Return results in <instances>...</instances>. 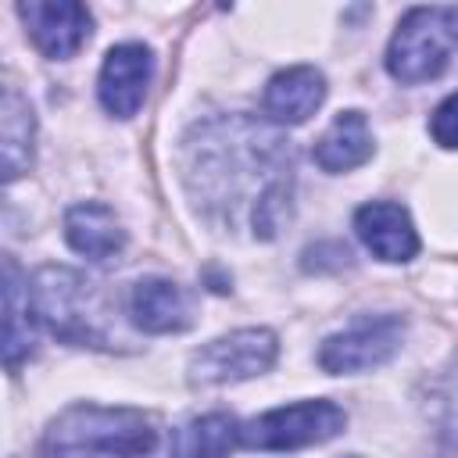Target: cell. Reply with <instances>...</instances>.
Wrapping results in <instances>:
<instances>
[{
    "instance_id": "3957f363",
    "label": "cell",
    "mask_w": 458,
    "mask_h": 458,
    "mask_svg": "<svg viewBox=\"0 0 458 458\" xmlns=\"http://www.w3.org/2000/svg\"><path fill=\"white\" fill-rule=\"evenodd\" d=\"M29 290V304L36 311V318L61 340L68 344H89L100 347L104 344V329H100V297H97V283L86 279L75 268L64 265H43L32 276Z\"/></svg>"
},
{
    "instance_id": "9c48e42d",
    "label": "cell",
    "mask_w": 458,
    "mask_h": 458,
    "mask_svg": "<svg viewBox=\"0 0 458 458\" xmlns=\"http://www.w3.org/2000/svg\"><path fill=\"white\" fill-rule=\"evenodd\" d=\"M18 14L32 36V43L47 57H72L93 29V18L75 0H29L18 4Z\"/></svg>"
},
{
    "instance_id": "7a4b0ae2",
    "label": "cell",
    "mask_w": 458,
    "mask_h": 458,
    "mask_svg": "<svg viewBox=\"0 0 458 458\" xmlns=\"http://www.w3.org/2000/svg\"><path fill=\"white\" fill-rule=\"evenodd\" d=\"M43 447L50 458H147L157 447V426L136 408L75 404L50 422Z\"/></svg>"
},
{
    "instance_id": "52a82bcc",
    "label": "cell",
    "mask_w": 458,
    "mask_h": 458,
    "mask_svg": "<svg viewBox=\"0 0 458 458\" xmlns=\"http://www.w3.org/2000/svg\"><path fill=\"white\" fill-rule=\"evenodd\" d=\"M404 322L397 315H365L351 329L333 333L318 347V365L333 376L340 372H365L390 361L401 351Z\"/></svg>"
},
{
    "instance_id": "2e32d148",
    "label": "cell",
    "mask_w": 458,
    "mask_h": 458,
    "mask_svg": "<svg viewBox=\"0 0 458 458\" xmlns=\"http://www.w3.org/2000/svg\"><path fill=\"white\" fill-rule=\"evenodd\" d=\"M32 111L18 97V89H4V114H0V136H4V179H18L32 165Z\"/></svg>"
},
{
    "instance_id": "8992f818",
    "label": "cell",
    "mask_w": 458,
    "mask_h": 458,
    "mask_svg": "<svg viewBox=\"0 0 458 458\" xmlns=\"http://www.w3.org/2000/svg\"><path fill=\"white\" fill-rule=\"evenodd\" d=\"M279 354V340L272 329H236L229 336L211 340L190 358V379L193 383H240L250 376H261L272 369Z\"/></svg>"
},
{
    "instance_id": "4fadbf2b",
    "label": "cell",
    "mask_w": 458,
    "mask_h": 458,
    "mask_svg": "<svg viewBox=\"0 0 458 458\" xmlns=\"http://www.w3.org/2000/svg\"><path fill=\"white\" fill-rule=\"evenodd\" d=\"M64 240L72 243V250L86 254L89 261H107L125 247V229L114 218V211L107 204L86 200L68 208L64 215Z\"/></svg>"
},
{
    "instance_id": "9a60e30c",
    "label": "cell",
    "mask_w": 458,
    "mask_h": 458,
    "mask_svg": "<svg viewBox=\"0 0 458 458\" xmlns=\"http://www.w3.org/2000/svg\"><path fill=\"white\" fill-rule=\"evenodd\" d=\"M240 444V426L225 411H211L193 419L175 433L172 458H229V451Z\"/></svg>"
},
{
    "instance_id": "ba28073f",
    "label": "cell",
    "mask_w": 458,
    "mask_h": 458,
    "mask_svg": "<svg viewBox=\"0 0 458 458\" xmlns=\"http://www.w3.org/2000/svg\"><path fill=\"white\" fill-rule=\"evenodd\" d=\"M150 72H154V57L143 43L111 47L104 57V68H100V82H97V97H100L104 111L114 118H132L147 97Z\"/></svg>"
},
{
    "instance_id": "8fae6325",
    "label": "cell",
    "mask_w": 458,
    "mask_h": 458,
    "mask_svg": "<svg viewBox=\"0 0 458 458\" xmlns=\"http://www.w3.org/2000/svg\"><path fill=\"white\" fill-rule=\"evenodd\" d=\"M322 100H326L322 72H315L311 64H297V68H286V72L268 79L261 107L279 125H301V122H308L315 114V107Z\"/></svg>"
},
{
    "instance_id": "5bb4252c",
    "label": "cell",
    "mask_w": 458,
    "mask_h": 458,
    "mask_svg": "<svg viewBox=\"0 0 458 458\" xmlns=\"http://www.w3.org/2000/svg\"><path fill=\"white\" fill-rule=\"evenodd\" d=\"M372 157V129L361 111H340L315 140V161L326 172H351Z\"/></svg>"
},
{
    "instance_id": "6da1fadb",
    "label": "cell",
    "mask_w": 458,
    "mask_h": 458,
    "mask_svg": "<svg viewBox=\"0 0 458 458\" xmlns=\"http://www.w3.org/2000/svg\"><path fill=\"white\" fill-rule=\"evenodd\" d=\"M186 182L225 222L243 218L254 236H276L290 204V147L254 118H218L186 143Z\"/></svg>"
},
{
    "instance_id": "ac0fdd59",
    "label": "cell",
    "mask_w": 458,
    "mask_h": 458,
    "mask_svg": "<svg viewBox=\"0 0 458 458\" xmlns=\"http://www.w3.org/2000/svg\"><path fill=\"white\" fill-rule=\"evenodd\" d=\"M429 132L440 147L454 150L458 147V93H451L447 100H440V107L429 118Z\"/></svg>"
},
{
    "instance_id": "7c38bea8",
    "label": "cell",
    "mask_w": 458,
    "mask_h": 458,
    "mask_svg": "<svg viewBox=\"0 0 458 458\" xmlns=\"http://www.w3.org/2000/svg\"><path fill=\"white\" fill-rule=\"evenodd\" d=\"M129 315L147 333H179L193 322L190 293L172 279H140L129 297Z\"/></svg>"
},
{
    "instance_id": "30bf717a",
    "label": "cell",
    "mask_w": 458,
    "mask_h": 458,
    "mask_svg": "<svg viewBox=\"0 0 458 458\" xmlns=\"http://www.w3.org/2000/svg\"><path fill=\"white\" fill-rule=\"evenodd\" d=\"M354 233L383 261H408L419 250L415 225H411L408 211L394 200H372V204L358 208L354 211Z\"/></svg>"
},
{
    "instance_id": "5b68a950",
    "label": "cell",
    "mask_w": 458,
    "mask_h": 458,
    "mask_svg": "<svg viewBox=\"0 0 458 458\" xmlns=\"http://www.w3.org/2000/svg\"><path fill=\"white\" fill-rule=\"evenodd\" d=\"M347 415L333 401H301L286 408H272L247 426H240V444L254 451H293L308 444L333 440L344 429Z\"/></svg>"
},
{
    "instance_id": "277c9868",
    "label": "cell",
    "mask_w": 458,
    "mask_h": 458,
    "mask_svg": "<svg viewBox=\"0 0 458 458\" xmlns=\"http://www.w3.org/2000/svg\"><path fill=\"white\" fill-rule=\"evenodd\" d=\"M454 50H458V7H411L386 47V72L397 82L415 86L437 79Z\"/></svg>"
},
{
    "instance_id": "e0dca14e",
    "label": "cell",
    "mask_w": 458,
    "mask_h": 458,
    "mask_svg": "<svg viewBox=\"0 0 458 458\" xmlns=\"http://www.w3.org/2000/svg\"><path fill=\"white\" fill-rule=\"evenodd\" d=\"M25 311H29V290L21 293L18 268L7 258L4 261V361H7V369H14L32 351V329H29V322H21Z\"/></svg>"
}]
</instances>
